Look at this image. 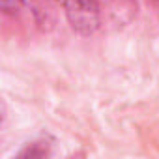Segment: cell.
<instances>
[{
  "label": "cell",
  "mask_w": 159,
  "mask_h": 159,
  "mask_svg": "<svg viewBox=\"0 0 159 159\" xmlns=\"http://www.w3.org/2000/svg\"><path fill=\"white\" fill-rule=\"evenodd\" d=\"M69 26L81 36H92L101 25L99 0H62Z\"/></svg>",
  "instance_id": "1"
},
{
  "label": "cell",
  "mask_w": 159,
  "mask_h": 159,
  "mask_svg": "<svg viewBox=\"0 0 159 159\" xmlns=\"http://www.w3.org/2000/svg\"><path fill=\"white\" fill-rule=\"evenodd\" d=\"M21 2L23 0H0L4 13H8V15H15L19 11V8H21Z\"/></svg>",
  "instance_id": "2"
},
{
  "label": "cell",
  "mask_w": 159,
  "mask_h": 159,
  "mask_svg": "<svg viewBox=\"0 0 159 159\" xmlns=\"http://www.w3.org/2000/svg\"><path fill=\"white\" fill-rule=\"evenodd\" d=\"M157 2H159V0H157Z\"/></svg>",
  "instance_id": "3"
}]
</instances>
